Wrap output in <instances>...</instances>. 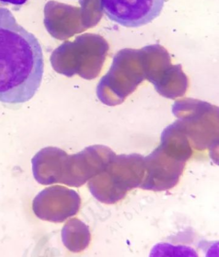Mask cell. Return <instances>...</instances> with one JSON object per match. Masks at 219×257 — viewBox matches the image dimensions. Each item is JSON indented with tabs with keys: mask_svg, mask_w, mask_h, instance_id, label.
I'll return each mask as SVG.
<instances>
[{
	"mask_svg": "<svg viewBox=\"0 0 219 257\" xmlns=\"http://www.w3.org/2000/svg\"><path fill=\"white\" fill-rule=\"evenodd\" d=\"M44 71L38 39L0 6V102L17 104L30 101L40 89Z\"/></svg>",
	"mask_w": 219,
	"mask_h": 257,
	"instance_id": "6da1fadb",
	"label": "cell"
},
{
	"mask_svg": "<svg viewBox=\"0 0 219 257\" xmlns=\"http://www.w3.org/2000/svg\"><path fill=\"white\" fill-rule=\"evenodd\" d=\"M144 175V157L137 154L119 155L90 179L88 186L98 201L112 204L122 200L132 189L140 188Z\"/></svg>",
	"mask_w": 219,
	"mask_h": 257,
	"instance_id": "7a4b0ae2",
	"label": "cell"
},
{
	"mask_svg": "<svg viewBox=\"0 0 219 257\" xmlns=\"http://www.w3.org/2000/svg\"><path fill=\"white\" fill-rule=\"evenodd\" d=\"M116 156L104 145H92L78 153L68 155L60 183L80 187L100 173Z\"/></svg>",
	"mask_w": 219,
	"mask_h": 257,
	"instance_id": "3957f363",
	"label": "cell"
},
{
	"mask_svg": "<svg viewBox=\"0 0 219 257\" xmlns=\"http://www.w3.org/2000/svg\"><path fill=\"white\" fill-rule=\"evenodd\" d=\"M166 0H100L103 12L122 26L136 28L159 17Z\"/></svg>",
	"mask_w": 219,
	"mask_h": 257,
	"instance_id": "277c9868",
	"label": "cell"
},
{
	"mask_svg": "<svg viewBox=\"0 0 219 257\" xmlns=\"http://www.w3.org/2000/svg\"><path fill=\"white\" fill-rule=\"evenodd\" d=\"M80 198L78 193L64 186L44 189L34 199L32 209L40 219L62 222L78 213Z\"/></svg>",
	"mask_w": 219,
	"mask_h": 257,
	"instance_id": "5b68a950",
	"label": "cell"
},
{
	"mask_svg": "<svg viewBox=\"0 0 219 257\" xmlns=\"http://www.w3.org/2000/svg\"><path fill=\"white\" fill-rule=\"evenodd\" d=\"M185 164L158 147L145 158V175L140 188L155 192L170 190L179 182Z\"/></svg>",
	"mask_w": 219,
	"mask_h": 257,
	"instance_id": "8992f818",
	"label": "cell"
},
{
	"mask_svg": "<svg viewBox=\"0 0 219 257\" xmlns=\"http://www.w3.org/2000/svg\"><path fill=\"white\" fill-rule=\"evenodd\" d=\"M68 154L57 147H46L38 152L32 159L36 181L42 185L60 183Z\"/></svg>",
	"mask_w": 219,
	"mask_h": 257,
	"instance_id": "52a82bcc",
	"label": "cell"
},
{
	"mask_svg": "<svg viewBox=\"0 0 219 257\" xmlns=\"http://www.w3.org/2000/svg\"><path fill=\"white\" fill-rule=\"evenodd\" d=\"M160 147L173 158L184 163L192 154L188 138L178 122L164 130Z\"/></svg>",
	"mask_w": 219,
	"mask_h": 257,
	"instance_id": "ba28073f",
	"label": "cell"
},
{
	"mask_svg": "<svg viewBox=\"0 0 219 257\" xmlns=\"http://www.w3.org/2000/svg\"><path fill=\"white\" fill-rule=\"evenodd\" d=\"M90 240L89 227L79 219L70 220L62 229L63 244L74 253H78L86 248Z\"/></svg>",
	"mask_w": 219,
	"mask_h": 257,
	"instance_id": "9c48e42d",
	"label": "cell"
},
{
	"mask_svg": "<svg viewBox=\"0 0 219 257\" xmlns=\"http://www.w3.org/2000/svg\"><path fill=\"white\" fill-rule=\"evenodd\" d=\"M197 256L195 250L186 246H172L170 244H157L151 251L150 256Z\"/></svg>",
	"mask_w": 219,
	"mask_h": 257,
	"instance_id": "30bf717a",
	"label": "cell"
},
{
	"mask_svg": "<svg viewBox=\"0 0 219 257\" xmlns=\"http://www.w3.org/2000/svg\"><path fill=\"white\" fill-rule=\"evenodd\" d=\"M28 0H0L2 5H12L14 6H22L26 4Z\"/></svg>",
	"mask_w": 219,
	"mask_h": 257,
	"instance_id": "8fae6325",
	"label": "cell"
}]
</instances>
